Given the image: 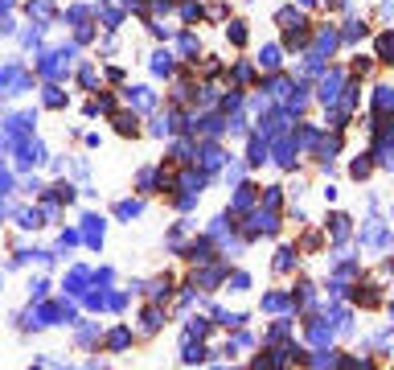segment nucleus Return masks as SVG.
Masks as SVG:
<instances>
[{
    "instance_id": "nucleus-1",
    "label": "nucleus",
    "mask_w": 394,
    "mask_h": 370,
    "mask_svg": "<svg viewBox=\"0 0 394 370\" xmlns=\"http://www.w3.org/2000/svg\"><path fill=\"white\" fill-rule=\"evenodd\" d=\"M312 54H321V58H333L337 49H341V29L337 25H312Z\"/></svg>"
},
{
    "instance_id": "nucleus-2",
    "label": "nucleus",
    "mask_w": 394,
    "mask_h": 370,
    "mask_svg": "<svg viewBox=\"0 0 394 370\" xmlns=\"http://www.w3.org/2000/svg\"><path fill=\"white\" fill-rule=\"evenodd\" d=\"M321 226H325L328 243H349V239H353V218H349L345 210H333Z\"/></svg>"
},
{
    "instance_id": "nucleus-3",
    "label": "nucleus",
    "mask_w": 394,
    "mask_h": 370,
    "mask_svg": "<svg viewBox=\"0 0 394 370\" xmlns=\"http://www.w3.org/2000/svg\"><path fill=\"white\" fill-rule=\"evenodd\" d=\"M386 243H390V235H386V226H382V218L362 222V230H357V247H366V251H382Z\"/></svg>"
},
{
    "instance_id": "nucleus-4",
    "label": "nucleus",
    "mask_w": 394,
    "mask_h": 370,
    "mask_svg": "<svg viewBox=\"0 0 394 370\" xmlns=\"http://www.w3.org/2000/svg\"><path fill=\"white\" fill-rule=\"evenodd\" d=\"M292 304H296V313H316V304H321V292H316V284L312 280H296V288H292Z\"/></svg>"
},
{
    "instance_id": "nucleus-5",
    "label": "nucleus",
    "mask_w": 394,
    "mask_h": 370,
    "mask_svg": "<svg viewBox=\"0 0 394 370\" xmlns=\"http://www.w3.org/2000/svg\"><path fill=\"white\" fill-rule=\"evenodd\" d=\"M271 268H276V276H296V268H300V247L288 243L276 251V259H271Z\"/></svg>"
},
{
    "instance_id": "nucleus-6",
    "label": "nucleus",
    "mask_w": 394,
    "mask_h": 370,
    "mask_svg": "<svg viewBox=\"0 0 394 370\" xmlns=\"http://www.w3.org/2000/svg\"><path fill=\"white\" fill-rule=\"evenodd\" d=\"M337 29H341V46H362V42H366V37H370V25L362 21V17H349L345 25H337Z\"/></svg>"
},
{
    "instance_id": "nucleus-7",
    "label": "nucleus",
    "mask_w": 394,
    "mask_h": 370,
    "mask_svg": "<svg viewBox=\"0 0 394 370\" xmlns=\"http://www.w3.org/2000/svg\"><path fill=\"white\" fill-rule=\"evenodd\" d=\"M370 111H374V116H394V87H390V82H378V87H374Z\"/></svg>"
},
{
    "instance_id": "nucleus-8",
    "label": "nucleus",
    "mask_w": 394,
    "mask_h": 370,
    "mask_svg": "<svg viewBox=\"0 0 394 370\" xmlns=\"http://www.w3.org/2000/svg\"><path fill=\"white\" fill-rule=\"evenodd\" d=\"M374 58H378V66H394V29H382L374 37Z\"/></svg>"
},
{
    "instance_id": "nucleus-9",
    "label": "nucleus",
    "mask_w": 394,
    "mask_h": 370,
    "mask_svg": "<svg viewBox=\"0 0 394 370\" xmlns=\"http://www.w3.org/2000/svg\"><path fill=\"white\" fill-rule=\"evenodd\" d=\"M283 54H288L283 46H263V49H259V58H255V62H259V70H263V74L283 70Z\"/></svg>"
},
{
    "instance_id": "nucleus-10",
    "label": "nucleus",
    "mask_w": 394,
    "mask_h": 370,
    "mask_svg": "<svg viewBox=\"0 0 394 370\" xmlns=\"http://www.w3.org/2000/svg\"><path fill=\"white\" fill-rule=\"evenodd\" d=\"M374 66H378V58H374V54H353V58H349V78H357V82H366V78H370L374 74Z\"/></svg>"
},
{
    "instance_id": "nucleus-11",
    "label": "nucleus",
    "mask_w": 394,
    "mask_h": 370,
    "mask_svg": "<svg viewBox=\"0 0 394 370\" xmlns=\"http://www.w3.org/2000/svg\"><path fill=\"white\" fill-rule=\"evenodd\" d=\"M328 243V235H325V226H308L300 239H296V247H300V255H308V251H321V247Z\"/></svg>"
},
{
    "instance_id": "nucleus-12",
    "label": "nucleus",
    "mask_w": 394,
    "mask_h": 370,
    "mask_svg": "<svg viewBox=\"0 0 394 370\" xmlns=\"http://www.w3.org/2000/svg\"><path fill=\"white\" fill-rule=\"evenodd\" d=\"M276 25L279 29H292V25H308V8H300V4H283L276 13Z\"/></svg>"
},
{
    "instance_id": "nucleus-13",
    "label": "nucleus",
    "mask_w": 394,
    "mask_h": 370,
    "mask_svg": "<svg viewBox=\"0 0 394 370\" xmlns=\"http://www.w3.org/2000/svg\"><path fill=\"white\" fill-rule=\"evenodd\" d=\"M374 169H378V165H374V152H357V156L349 161V177H353V181H366Z\"/></svg>"
},
{
    "instance_id": "nucleus-14",
    "label": "nucleus",
    "mask_w": 394,
    "mask_h": 370,
    "mask_svg": "<svg viewBox=\"0 0 394 370\" xmlns=\"http://www.w3.org/2000/svg\"><path fill=\"white\" fill-rule=\"evenodd\" d=\"M234 82H238V87H251V82H255V66H251V62H238V66H234Z\"/></svg>"
},
{
    "instance_id": "nucleus-15",
    "label": "nucleus",
    "mask_w": 394,
    "mask_h": 370,
    "mask_svg": "<svg viewBox=\"0 0 394 370\" xmlns=\"http://www.w3.org/2000/svg\"><path fill=\"white\" fill-rule=\"evenodd\" d=\"M230 42H234V46H247V42H251V29H247V21H230Z\"/></svg>"
},
{
    "instance_id": "nucleus-16",
    "label": "nucleus",
    "mask_w": 394,
    "mask_h": 370,
    "mask_svg": "<svg viewBox=\"0 0 394 370\" xmlns=\"http://www.w3.org/2000/svg\"><path fill=\"white\" fill-rule=\"evenodd\" d=\"M226 284H230V292H247V288H251V276H247V271H230Z\"/></svg>"
},
{
    "instance_id": "nucleus-17",
    "label": "nucleus",
    "mask_w": 394,
    "mask_h": 370,
    "mask_svg": "<svg viewBox=\"0 0 394 370\" xmlns=\"http://www.w3.org/2000/svg\"><path fill=\"white\" fill-rule=\"evenodd\" d=\"M378 13H382V17L390 21V17H394V0H382V4H378Z\"/></svg>"
},
{
    "instance_id": "nucleus-18",
    "label": "nucleus",
    "mask_w": 394,
    "mask_h": 370,
    "mask_svg": "<svg viewBox=\"0 0 394 370\" xmlns=\"http://www.w3.org/2000/svg\"><path fill=\"white\" fill-rule=\"evenodd\" d=\"M321 197H325V202H337V185H321Z\"/></svg>"
},
{
    "instance_id": "nucleus-19",
    "label": "nucleus",
    "mask_w": 394,
    "mask_h": 370,
    "mask_svg": "<svg viewBox=\"0 0 394 370\" xmlns=\"http://www.w3.org/2000/svg\"><path fill=\"white\" fill-rule=\"evenodd\" d=\"M390 317H394V300H390Z\"/></svg>"
},
{
    "instance_id": "nucleus-20",
    "label": "nucleus",
    "mask_w": 394,
    "mask_h": 370,
    "mask_svg": "<svg viewBox=\"0 0 394 370\" xmlns=\"http://www.w3.org/2000/svg\"><path fill=\"white\" fill-rule=\"evenodd\" d=\"M390 214H394V206H390Z\"/></svg>"
}]
</instances>
